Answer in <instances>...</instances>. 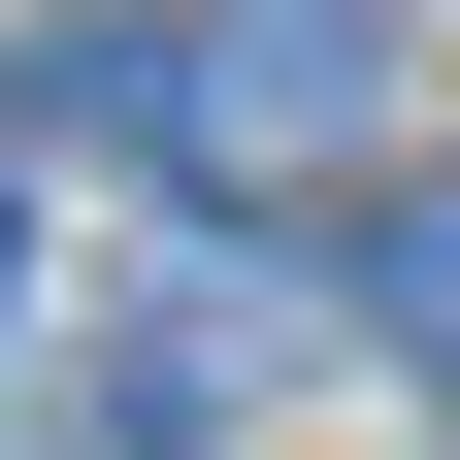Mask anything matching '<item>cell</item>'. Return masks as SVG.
Returning a JSON list of instances; mask_svg holds the SVG:
<instances>
[{
	"instance_id": "cell-1",
	"label": "cell",
	"mask_w": 460,
	"mask_h": 460,
	"mask_svg": "<svg viewBox=\"0 0 460 460\" xmlns=\"http://www.w3.org/2000/svg\"><path fill=\"white\" fill-rule=\"evenodd\" d=\"M164 66H198V198H296L394 132V0H164Z\"/></svg>"
},
{
	"instance_id": "cell-2",
	"label": "cell",
	"mask_w": 460,
	"mask_h": 460,
	"mask_svg": "<svg viewBox=\"0 0 460 460\" xmlns=\"http://www.w3.org/2000/svg\"><path fill=\"white\" fill-rule=\"evenodd\" d=\"M329 329H362V362H460V164H394V198H362V263H329Z\"/></svg>"
}]
</instances>
